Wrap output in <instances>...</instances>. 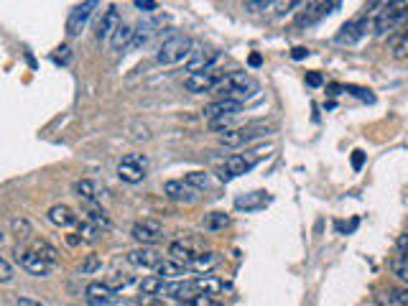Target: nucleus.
Returning a JSON list of instances; mask_svg holds the SVG:
<instances>
[{"label":"nucleus","mask_w":408,"mask_h":306,"mask_svg":"<svg viewBox=\"0 0 408 306\" xmlns=\"http://www.w3.org/2000/svg\"><path fill=\"white\" fill-rule=\"evenodd\" d=\"M408 20V6L403 0H388V6H383L378 11L373 20V28L378 36H385L390 31H395L398 26H403Z\"/></svg>","instance_id":"1"},{"label":"nucleus","mask_w":408,"mask_h":306,"mask_svg":"<svg viewBox=\"0 0 408 306\" xmlns=\"http://www.w3.org/2000/svg\"><path fill=\"white\" fill-rule=\"evenodd\" d=\"M268 151H271V146H265V148H255V151H248V153H232L227 161H224L222 166V181H230V179H238L243 177V174H248V171L255 166V163L260 161L263 156H268Z\"/></svg>","instance_id":"2"},{"label":"nucleus","mask_w":408,"mask_h":306,"mask_svg":"<svg viewBox=\"0 0 408 306\" xmlns=\"http://www.w3.org/2000/svg\"><path fill=\"white\" fill-rule=\"evenodd\" d=\"M191 54H194V51H191L189 36H171L169 41H163L161 44V49H158V54H156V61L169 67V64H181V61H186Z\"/></svg>","instance_id":"3"},{"label":"nucleus","mask_w":408,"mask_h":306,"mask_svg":"<svg viewBox=\"0 0 408 306\" xmlns=\"http://www.w3.org/2000/svg\"><path fill=\"white\" fill-rule=\"evenodd\" d=\"M146 171H148V156L143 153H128L122 156V161L117 163V177L125 184H138L146 179Z\"/></svg>","instance_id":"4"},{"label":"nucleus","mask_w":408,"mask_h":306,"mask_svg":"<svg viewBox=\"0 0 408 306\" xmlns=\"http://www.w3.org/2000/svg\"><path fill=\"white\" fill-rule=\"evenodd\" d=\"M271 130L273 128H268V125H245V128L224 130L222 136H219V143L227 146V148H240V146H248L250 141L265 136V133H271Z\"/></svg>","instance_id":"5"},{"label":"nucleus","mask_w":408,"mask_h":306,"mask_svg":"<svg viewBox=\"0 0 408 306\" xmlns=\"http://www.w3.org/2000/svg\"><path fill=\"white\" fill-rule=\"evenodd\" d=\"M100 3L102 0H84V3H79V6L69 13V18H67V36H79L84 28H87V23H89V18H92V13H95L97 8H100Z\"/></svg>","instance_id":"6"},{"label":"nucleus","mask_w":408,"mask_h":306,"mask_svg":"<svg viewBox=\"0 0 408 306\" xmlns=\"http://www.w3.org/2000/svg\"><path fill=\"white\" fill-rule=\"evenodd\" d=\"M15 258H18L20 268L26 273H31V276H36V279L51 276V271H54V265H56V263H49L46 258H41L36 250H18L15 253Z\"/></svg>","instance_id":"7"},{"label":"nucleus","mask_w":408,"mask_h":306,"mask_svg":"<svg viewBox=\"0 0 408 306\" xmlns=\"http://www.w3.org/2000/svg\"><path fill=\"white\" fill-rule=\"evenodd\" d=\"M84 293H87V304L92 306H115L122 301V296L110 283H89Z\"/></svg>","instance_id":"8"},{"label":"nucleus","mask_w":408,"mask_h":306,"mask_svg":"<svg viewBox=\"0 0 408 306\" xmlns=\"http://www.w3.org/2000/svg\"><path fill=\"white\" fill-rule=\"evenodd\" d=\"M130 235H133V240L141 245H153L161 240L163 235V224L158 222V219H141V222L133 224V230H130Z\"/></svg>","instance_id":"9"},{"label":"nucleus","mask_w":408,"mask_h":306,"mask_svg":"<svg viewBox=\"0 0 408 306\" xmlns=\"http://www.w3.org/2000/svg\"><path fill=\"white\" fill-rule=\"evenodd\" d=\"M367 26H370V15H357V18H352V20H347L345 26L340 28V34L334 36L337 39V44H357V41L365 36V31H367Z\"/></svg>","instance_id":"10"},{"label":"nucleus","mask_w":408,"mask_h":306,"mask_svg":"<svg viewBox=\"0 0 408 306\" xmlns=\"http://www.w3.org/2000/svg\"><path fill=\"white\" fill-rule=\"evenodd\" d=\"M340 6H342V0H319L314 8L304 11V13L296 18V23H299V26H312V23H317V20L332 15L334 11H340Z\"/></svg>","instance_id":"11"},{"label":"nucleus","mask_w":408,"mask_h":306,"mask_svg":"<svg viewBox=\"0 0 408 306\" xmlns=\"http://www.w3.org/2000/svg\"><path fill=\"white\" fill-rule=\"evenodd\" d=\"M197 191L191 184L186 181H177V179H171V181L163 184V194L171 199V202H179V204H191L197 202Z\"/></svg>","instance_id":"12"},{"label":"nucleus","mask_w":408,"mask_h":306,"mask_svg":"<svg viewBox=\"0 0 408 306\" xmlns=\"http://www.w3.org/2000/svg\"><path fill=\"white\" fill-rule=\"evenodd\" d=\"M222 79V75H217V72H197V75H189L186 79H184V89H189L191 95H199V92H212L215 89V84Z\"/></svg>","instance_id":"13"},{"label":"nucleus","mask_w":408,"mask_h":306,"mask_svg":"<svg viewBox=\"0 0 408 306\" xmlns=\"http://www.w3.org/2000/svg\"><path fill=\"white\" fill-rule=\"evenodd\" d=\"M219 59V51L217 49H199L194 54L186 59V72L189 75H197V72H210Z\"/></svg>","instance_id":"14"},{"label":"nucleus","mask_w":408,"mask_h":306,"mask_svg":"<svg viewBox=\"0 0 408 306\" xmlns=\"http://www.w3.org/2000/svg\"><path fill=\"white\" fill-rule=\"evenodd\" d=\"M243 110V102L238 100H230V97H219V100L210 102V105H204V115L215 120V117H235Z\"/></svg>","instance_id":"15"},{"label":"nucleus","mask_w":408,"mask_h":306,"mask_svg":"<svg viewBox=\"0 0 408 306\" xmlns=\"http://www.w3.org/2000/svg\"><path fill=\"white\" fill-rule=\"evenodd\" d=\"M117 26H120V15H117V8L115 6H110L105 13H102L100 23H97V41H110L113 36H115Z\"/></svg>","instance_id":"16"},{"label":"nucleus","mask_w":408,"mask_h":306,"mask_svg":"<svg viewBox=\"0 0 408 306\" xmlns=\"http://www.w3.org/2000/svg\"><path fill=\"white\" fill-rule=\"evenodd\" d=\"M169 255L174 260H179V263L189 265L199 255V243H194V240H177V243L169 245Z\"/></svg>","instance_id":"17"},{"label":"nucleus","mask_w":408,"mask_h":306,"mask_svg":"<svg viewBox=\"0 0 408 306\" xmlns=\"http://www.w3.org/2000/svg\"><path fill=\"white\" fill-rule=\"evenodd\" d=\"M268 202H271V194H268V191H250V194L235 199V207L245 212H258V210H263Z\"/></svg>","instance_id":"18"},{"label":"nucleus","mask_w":408,"mask_h":306,"mask_svg":"<svg viewBox=\"0 0 408 306\" xmlns=\"http://www.w3.org/2000/svg\"><path fill=\"white\" fill-rule=\"evenodd\" d=\"M128 260L133 265H138V268H156L158 263H161V255H158L153 248H138V250H130L128 253Z\"/></svg>","instance_id":"19"},{"label":"nucleus","mask_w":408,"mask_h":306,"mask_svg":"<svg viewBox=\"0 0 408 306\" xmlns=\"http://www.w3.org/2000/svg\"><path fill=\"white\" fill-rule=\"evenodd\" d=\"M46 217H49V222L56 224V227H72V224H77V215L69 210L67 204H54V207L46 212Z\"/></svg>","instance_id":"20"},{"label":"nucleus","mask_w":408,"mask_h":306,"mask_svg":"<svg viewBox=\"0 0 408 306\" xmlns=\"http://www.w3.org/2000/svg\"><path fill=\"white\" fill-rule=\"evenodd\" d=\"M84 215H87L89 222H95L100 230H110V227H113V222H110V217H108V212L102 210L95 199H92V202H84Z\"/></svg>","instance_id":"21"},{"label":"nucleus","mask_w":408,"mask_h":306,"mask_svg":"<svg viewBox=\"0 0 408 306\" xmlns=\"http://www.w3.org/2000/svg\"><path fill=\"white\" fill-rule=\"evenodd\" d=\"M191 283H194V288H197L199 293H210V296H215V293H219V291L227 288V283L219 281V279H215V276H197Z\"/></svg>","instance_id":"22"},{"label":"nucleus","mask_w":408,"mask_h":306,"mask_svg":"<svg viewBox=\"0 0 408 306\" xmlns=\"http://www.w3.org/2000/svg\"><path fill=\"white\" fill-rule=\"evenodd\" d=\"M133 36H136V28L128 26V23H120L115 31V36L110 39V44H113V49H130V44H133Z\"/></svg>","instance_id":"23"},{"label":"nucleus","mask_w":408,"mask_h":306,"mask_svg":"<svg viewBox=\"0 0 408 306\" xmlns=\"http://www.w3.org/2000/svg\"><path fill=\"white\" fill-rule=\"evenodd\" d=\"M184 273H186L184 263H179V260H174V258H166L156 265V276H161V279H179Z\"/></svg>","instance_id":"24"},{"label":"nucleus","mask_w":408,"mask_h":306,"mask_svg":"<svg viewBox=\"0 0 408 306\" xmlns=\"http://www.w3.org/2000/svg\"><path fill=\"white\" fill-rule=\"evenodd\" d=\"M153 28H156V23H153V20H141V23H138V26H136V36H133V44H130V49H141V46H146L151 36L156 34Z\"/></svg>","instance_id":"25"},{"label":"nucleus","mask_w":408,"mask_h":306,"mask_svg":"<svg viewBox=\"0 0 408 306\" xmlns=\"http://www.w3.org/2000/svg\"><path fill=\"white\" fill-rule=\"evenodd\" d=\"M202 224H204V230L207 232H219V230H224V227L230 224V217H227L224 212H210V215H204Z\"/></svg>","instance_id":"26"},{"label":"nucleus","mask_w":408,"mask_h":306,"mask_svg":"<svg viewBox=\"0 0 408 306\" xmlns=\"http://www.w3.org/2000/svg\"><path fill=\"white\" fill-rule=\"evenodd\" d=\"M219 253H199L197 258L191 260V268H194V271H199V273H207V271H212V268H215V265L219 263Z\"/></svg>","instance_id":"27"},{"label":"nucleus","mask_w":408,"mask_h":306,"mask_svg":"<svg viewBox=\"0 0 408 306\" xmlns=\"http://www.w3.org/2000/svg\"><path fill=\"white\" fill-rule=\"evenodd\" d=\"M75 194L79 199H84V202H92V199L97 197V184L92 181V179H79V181L75 184Z\"/></svg>","instance_id":"28"},{"label":"nucleus","mask_w":408,"mask_h":306,"mask_svg":"<svg viewBox=\"0 0 408 306\" xmlns=\"http://www.w3.org/2000/svg\"><path fill=\"white\" fill-rule=\"evenodd\" d=\"M11 232H13L18 240H28L34 230H31V222H28L26 217H13L11 219Z\"/></svg>","instance_id":"29"},{"label":"nucleus","mask_w":408,"mask_h":306,"mask_svg":"<svg viewBox=\"0 0 408 306\" xmlns=\"http://www.w3.org/2000/svg\"><path fill=\"white\" fill-rule=\"evenodd\" d=\"M31 250H36L41 255V258H46L49 263H56L59 260V253H56L54 245H49L46 240H34V248Z\"/></svg>","instance_id":"30"},{"label":"nucleus","mask_w":408,"mask_h":306,"mask_svg":"<svg viewBox=\"0 0 408 306\" xmlns=\"http://www.w3.org/2000/svg\"><path fill=\"white\" fill-rule=\"evenodd\" d=\"M163 288V279L161 276H148V279L141 281V293L143 296H156Z\"/></svg>","instance_id":"31"},{"label":"nucleus","mask_w":408,"mask_h":306,"mask_svg":"<svg viewBox=\"0 0 408 306\" xmlns=\"http://www.w3.org/2000/svg\"><path fill=\"white\" fill-rule=\"evenodd\" d=\"M186 184H191L194 189H210L212 186V179L210 174H204V171H189L186 174V179H184Z\"/></svg>","instance_id":"32"},{"label":"nucleus","mask_w":408,"mask_h":306,"mask_svg":"<svg viewBox=\"0 0 408 306\" xmlns=\"http://www.w3.org/2000/svg\"><path fill=\"white\" fill-rule=\"evenodd\" d=\"M97 238H100V227L95 222H89V219L79 222V240H84V243H97Z\"/></svg>","instance_id":"33"},{"label":"nucleus","mask_w":408,"mask_h":306,"mask_svg":"<svg viewBox=\"0 0 408 306\" xmlns=\"http://www.w3.org/2000/svg\"><path fill=\"white\" fill-rule=\"evenodd\" d=\"M390 271H393V276H398V279L408 283V258H403L401 253L395 258H390Z\"/></svg>","instance_id":"34"},{"label":"nucleus","mask_w":408,"mask_h":306,"mask_svg":"<svg viewBox=\"0 0 408 306\" xmlns=\"http://www.w3.org/2000/svg\"><path fill=\"white\" fill-rule=\"evenodd\" d=\"M100 268H102V258H100V255H87V258L82 260L79 273H82V276H92V273H97Z\"/></svg>","instance_id":"35"},{"label":"nucleus","mask_w":408,"mask_h":306,"mask_svg":"<svg viewBox=\"0 0 408 306\" xmlns=\"http://www.w3.org/2000/svg\"><path fill=\"white\" fill-rule=\"evenodd\" d=\"M393 56H395V59H408V31L401 36V39L395 41V46H393Z\"/></svg>","instance_id":"36"},{"label":"nucleus","mask_w":408,"mask_h":306,"mask_svg":"<svg viewBox=\"0 0 408 306\" xmlns=\"http://www.w3.org/2000/svg\"><path fill=\"white\" fill-rule=\"evenodd\" d=\"M11 279H13V265L3 255L0 258V283H11Z\"/></svg>","instance_id":"37"},{"label":"nucleus","mask_w":408,"mask_h":306,"mask_svg":"<svg viewBox=\"0 0 408 306\" xmlns=\"http://www.w3.org/2000/svg\"><path fill=\"white\" fill-rule=\"evenodd\" d=\"M186 306H219V304L212 299L210 293H197L191 301H186Z\"/></svg>","instance_id":"38"},{"label":"nucleus","mask_w":408,"mask_h":306,"mask_svg":"<svg viewBox=\"0 0 408 306\" xmlns=\"http://www.w3.org/2000/svg\"><path fill=\"white\" fill-rule=\"evenodd\" d=\"M136 8L138 11H146V13H153L158 8V3L156 0H136Z\"/></svg>","instance_id":"39"},{"label":"nucleus","mask_w":408,"mask_h":306,"mask_svg":"<svg viewBox=\"0 0 408 306\" xmlns=\"http://www.w3.org/2000/svg\"><path fill=\"white\" fill-rule=\"evenodd\" d=\"M245 6L250 8V11H265V8L271 6V0H245Z\"/></svg>","instance_id":"40"},{"label":"nucleus","mask_w":408,"mask_h":306,"mask_svg":"<svg viewBox=\"0 0 408 306\" xmlns=\"http://www.w3.org/2000/svg\"><path fill=\"white\" fill-rule=\"evenodd\" d=\"M393 299L398 301L401 306H408V288H395V291H393Z\"/></svg>","instance_id":"41"},{"label":"nucleus","mask_w":408,"mask_h":306,"mask_svg":"<svg viewBox=\"0 0 408 306\" xmlns=\"http://www.w3.org/2000/svg\"><path fill=\"white\" fill-rule=\"evenodd\" d=\"M395 245H398V253H401L403 258H408V232H406V235H401Z\"/></svg>","instance_id":"42"},{"label":"nucleus","mask_w":408,"mask_h":306,"mask_svg":"<svg viewBox=\"0 0 408 306\" xmlns=\"http://www.w3.org/2000/svg\"><path fill=\"white\" fill-rule=\"evenodd\" d=\"M383 0H365V6H362V15H370L375 11V8L381 6Z\"/></svg>","instance_id":"43"},{"label":"nucleus","mask_w":408,"mask_h":306,"mask_svg":"<svg viewBox=\"0 0 408 306\" xmlns=\"http://www.w3.org/2000/svg\"><path fill=\"white\" fill-rule=\"evenodd\" d=\"M362 163H365V153H362V151H355V153H352V166H355V169H357V171H360V169H362Z\"/></svg>","instance_id":"44"},{"label":"nucleus","mask_w":408,"mask_h":306,"mask_svg":"<svg viewBox=\"0 0 408 306\" xmlns=\"http://www.w3.org/2000/svg\"><path fill=\"white\" fill-rule=\"evenodd\" d=\"M108 283L113 286V288H120V286H130V283H133V279H122V276H117V279H110Z\"/></svg>","instance_id":"45"},{"label":"nucleus","mask_w":408,"mask_h":306,"mask_svg":"<svg viewBox=\"0 0 408 306\" xmlns=\"http://www.w3.org/2000/svg\"><path fill=\"white\" fill-rule=\"evenodd\" d=\"M141 306H163V301H158L156 296H143L141 293Z\"/></svg>","instance_id":"46"},{"label":"nucleus","mask_w":408,"mask_h":306,"mask_svg":"<svg viewBox=\"0 0 408 306\" xmlns=\"http://www.w3.org/2000/svg\"><path fill=\"white\" fill-rule=\"evenodd\" d=\"M59 51H61V54H56V56H54L56 64H59V61H61V64H69V49H67V46H61Z\"/></svg>","instance_id":"47"},{"label":"nucleus","mask_w":408,"mask_h":306,"mask_svg":"<svg viewBox=\"0 0 408 306\" xmlns=\"http://www.w3.org/2000/svg\"><path fill=\"white\" fill-rule=\"evenodd\" d=\"M306 84H312V87H319V84H321V75H317V72L306 75Z\"/></svg>","instance_id":"48"},{"label":"nucleus","mask_w":408,"mask_h":306,"mask_svg":"<svg viewBox=\"0 0 408 306\" xmlns=\"http://www.w3.org/2000/svg\"><path fill=\"white\" fill-rule=\"evenodd\" d=\"M15 306H44V304H39V301H34V299H26V296H20V299H15Z\"/></svg>","instance_id":"49"},{"label":"nucleus","mask_w":408,"mask_h":306,"mask_svg":"<svg viewBox=\"0 0 408 306\" xmlns=\"http://www.w3.org/2000/svg\"><path fill=\"white\" fill-rule=\"evenodd\" d=\"M306 54H309V49H304V46H296V49H293V59H304V56Z\"/></svg>","instance_id":"50"},{"label":"nucleus","mask_w":408,"mask_h":306,"mask_svg":"<svg viewBox=\"0 0 408 306\" xmlns=\"http://www.w3.org/2000/svg\"><path fill=\"white\" fill-rule=\"evenodd\" d=\"M260 61H263L260 59V54H253L250 56V67H260Z\"/></svg>","instance_id":"51"},{"label":"nucleus","mask_w":408,"mask_h":306,"mask_svg":"<svg viewBox=\"0 0 408 306\" xmlns=\"http://www.w3.org/2000/svg\"><path fill=\"white\" fill-rule=\"evenodd\" d=\"M312 3H317V0H301V6H306V8L312 6ZM306 8H304V11H306Z\"/></svg>","instance_id":"52"},{"label":"nucleus","mask_w":408,"mask_h":306,"mask_svg":"<svg viewBox=\"0 0 408 306\" xmlns=\"http://www.w3.org/2000/svg\"><path fill=\"white\" fill-rule=\"evenodd\" d=\"M403 3H406V6H408V0H403Z\"/></svg>","instance_id":"53"}]
</instances>
